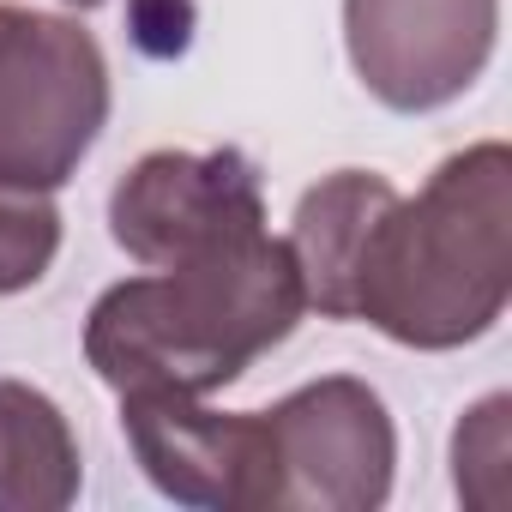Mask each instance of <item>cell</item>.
Masks as SVG:
<instances>
[{
    "instance_id": "1",
    "label": "cell",
    "mask_w": 512,
    "mask_h": 512,
    "mask_svg": "<svg viewBox=\"0 0 512 512\" xmlns=\"http://www.w3.org/2000/svg\"><path fill=\"white\" fill-rule=\"evenodd\" d=\"M308 314L284 235L260 229L199 260L127 278L85 320V362L115 392L211 398L278 350Z\"/></svg>"
},
{
    "instance_id": "2",
    "label": "cell",
    "mask_w": 512,
    "mask_h": 512,
    "mask_svg": "<svg viewBox=\"0 0 512 512\" xmlns=\"http://www.w3.org/2000/svg\"><path fill=\"white\" fill-rule=\"evenodd\" d=\"M512 296V151H452L416 199L392 193L350 278V320L404 350H464Z\"/></svg>"
},
{
    "instance_id": "3",
    "label": "cell",
    "mask_w": 512,
    "mask_h": 512,
    "mask_svg": "<svg viewBox=\"0 0 512 512\" xmlns=\"http://www.w3.org/2000/svg\"><path fill=\"white\" fill-rule=\"evenodd\" d=\"M109 127V61L67 13L0 0V181L67 187Z\"/></svg>"
},
{
    "instance_id": "4",
    "label": "cell",
    "mask_w": 512,
    "mask_h": 512,
    "mask_svg": "<svg viewBox=\"0 0 512 512\" xmlns=\"http://www.w3.org/2000/svg\"><path fill=\"white\" fill-rule=\"evenodd\" d=\"M266 506L260 512H374L392 494L398 428L386 398L356 374H326L260 410Z\"/></svg>"
},
{
    "instance_id": "5",
    "label": "cell",
    "mask_w": 512,
    "mask_h": 512,
    "mask_svg": "<svg viewBox=\"0 0 512 512\" xmlns=\"http://www.w3.org/2000/svg\"><path fill=\"white\" fill-rule=\"evenodd\" d=\"M266 229L260 169L241 151H145L109 193V235L145 272Z\"/></svg>"
},
{
    "instance_id": "6",
    "label": "cell",
    "mask_w": 512,
    "mask_h": 512,
    "mask_svg": "<svg viewBox=\"0 0 512 512\" xmlns=\"http://www.w3.org/2000/svg\"><path fill=\"white\" fill-rule=\"evenodd\" d=\"M500 0H344V49L374 103L428 115L494 61Z\"/></svg>"
},
{
    "instance_id": "7",
    "label": "cell",
    "mask_w": 512,
    "mask_h": 512,
    "mask_svg": "<svg viewBox=\"0 0 512 512\" xmlns=\"http://www.w3.org/2000/svg\"><path fill=\"white\" fill-rule=\"evenodd\" d=\"M121 428L157 494L205 512L266 506L260 410H211L187 392H121Z\"/></svg>"
},
{
    "instance_id": "8",
    "label": "cell",
    "mask_w": 512,
    "mask_h": 512,
    "mask_svg": "<svg viewBox=\"0 0 512 512\" xmlns=\"http://www.w3.org/2000/svg\"><path fill=\"white\" fill-rule=\"evenodd\" d=\"M398 187L374 169H338L326 181H314L290 217V253L302 272V296L308 308H320L326 320H350V278L362 260V241L374 229V217L386 211Z\"/></svg>"
},
{
    "instance_id": "9",
    "label": "cell",
    "mask_w": 512,
    "mask_h": 512,
    "mask_svg": "<svg viewBox=\"0 0 512 512\" xmlns=\"http://www.w3.org/2000/svg\"><path fill=\"white\" fill-rule=\"evenodd\" d=\"M79 440L61 404L25 380H0V512H61L79 500Z\"/></svg>"
},
{
    "instance_id": "10",
    "label": "cell",
    "mask_w": 512,
    "mask_h": 512,
    "mask_svg": "<svg viewBox=\"0 0 512 512\" xmlns=\"http://www.w3.org/2000/svg\"><path fill=\"white\" fill-rule=\"evenodd\" d=\"M61 253V205L49 187L0 181V296H19L49 278Z\"/></svg>"
},
{
    "instance_id": "11",
    "label": "cell",
    "mask_w": 512,
    "mask_h": 512,
    "mask_svg": "<svg viewBox=\"0 0 512 512\" xmlns=\"http://www.w3.org/2000/svg\"><path fill=\"white\" fill-rule=\"evenodd\" d=\"M512 398L488 392L482 404L464 410L452 434V476L470 506H500L506 500V464H512Z\"/></svg>"
},
{
    "instance_id": "12",
    "label": "cell",
    "mask_w": 512,
    "mask_h": 512,
    "mask_svg": "<svg viewBox=\"0 0 512 512\" xmlns=\"http://www.w3.org/2000/svg\"><path fill=\"white\" fill-rule=\"evenodd\" d=\"M67 7H79V13H85V7H103V0H67Z\"/></svg>"
}]
</instances>
